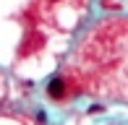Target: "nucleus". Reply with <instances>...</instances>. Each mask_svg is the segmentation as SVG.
<instances>
[{
  "instance_id": "nucleus-1",
  "label": "nucleus",
  "mask_w": 128,
  "mask_h": 125,
  "mask_svg": "<svg viewBox=\"0 0 128 125\" xmlns=\"http://www.w3.org/2000/svg\"><path fill=\"white\" fill-rule=\"evenodd\" d=\"M47 91H50L52 99H60L63 91H66V83H63V78H52V81H50V86H47Z\"/></svg>"
}]
</instances>
